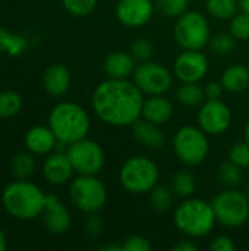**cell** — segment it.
I'll use <instances>...</instances> for the list:
<instances>
[{"mask_svg":"<svg viewBox=\"0 0 249 251\" xmlns=\"http://www.w3.org/2000/svg\"><path fill=\"white\" fill-rule=\"evenodd\" d=\"M144 100V93L134 81L107 78L95 87L91 106L101 122L125 128L141 118Z\"/></svg>","mask_w":249,"mask_h":251,"instance_id":"obj_1","label":"cell"},{"mask_svg":"<svg viewBox=\"0 0 249 251\" xmlns=\"http://www.w3.org/2000/svg\"><path fill=\"white\" fill-rule=\"evenodd\" d=\"M47 194L28 179H16L1 191V206L9 216L28 222L40 218L44 212Z\"/></svg>","mask_w":249,"mask_h":251,"instance_id":"obj_2","label":"cell"},{"mask_svg":"<svg viewBox=\"0 0 249 251\" xmlns=\"http://www.w3.org/2000/svg\"><path fill=\"white\" fill-rule=\"evenodd\" d=\"M173 224L176 229L188 238H204L213 232L217 219L211 201L189 197L183 199L176 206Z\"/></svg>","mask_w":249,"mask_h":251,"instance_id":"obj_3","label":"cell"},{"mask_svg":"<svg viewBox=\"0 0 249 251\" xmlns=\"http://www.w3.org/2000/svg\"><path fill=\"white\" fill-rule=\"evenodd\" d=\"M48 126L54 132L57 141L69 146L87 138L91 128V119L81 104L73 101H60L54 104L48 113Z\"/></svg>","mask_w":249,"mask_h":251,"instance_id":"obj_4","label":"cell"},{"mask_svg":"<svg viewBox=\"0 0 249 251\" xmlns=\"http://www.w3.org/2000/svg\"><path fill=\"white\" fill-rule=\"evenodd\" d=\"M160 181L158 165L148 156L136 154L125 160L119 169L122 188L134 196L148 194Z\"/></svg>","mask_w":249,"mask_h":251,"instance_id":"obj_5","label":"cell"},{"mask_svg":"<svg viewBox=\"0 0 249 251\" xmlns=\"http://www.w3.org/2000/svg\"><path fill=\"white\" fill-rule=\"evenodd\" d=\"M172 149L181 163L188 168L198 166L204 163L210 154L208 134L200 126L183 125L176 129L172 140Z\"/></svg>","mask_w":249,"mask_h":251,"instance_id":"obj_6","label":"cell"},{"mask_svg":"<svg viewBox=\"0 0 249 251\" xmlns=\"http://www.w3.org/2000/svg\"><path fill=\"white\" fill-rule=\"evenodd\" d=\"M173 37L182 50H203L211 38L210 22L204 13L188 9L176 19Z\"/></svg>","mask_w":249,"mask_h":251,"instance_id":"obj_7","label":"cell"},{"mask_svg":"<svg viewBox=\"0 0 249 251\" xmlns=\"http://www.w3.org/2000/svg\"><path fill=\"white\" fill-rule=\"evenodd\" d=\"M211 206L217 224L227 229H238L248 222L249 197L238 188H225L211 200Z\"/></svg>","mask_w":249,"mask_h":251,"instance_id":"obj_8","label":"cell"},{"mask_svg":"<svg viewBox=\"0 0 249 251\" xmlns=\"http://www.w3.org/2000/svg\"><path fill=\"white\" fill-rule=\"evenodd\" d=\"M69 199L79 212L98 213L107 203V188L97 175H78L69 184Z\"/></svg>","mask_w":249,"mask_h":251,"instance_id":"obj_9","label":"cell"},{"mask_svg":"<svg viewBox=\"0 0 249 251\" xmlns=\"http://www.w3.org/2000/svg\"><path fill=\"white\" fill-rule=\"evenodd\" d=\"M173 76V72L164 65L154 60H147L136 63L132 81L144 93V96H161L172 88Z\"/></svg>","mask_w":249,"mask_h":251,"instance_id":"obj_10","label":"cell"},{"mask_svg":"<svg viewBox=\"0 0 249 251\" xmlns=\"http://www.w3.org/2000/svg\"><path fill=\"white\" fill-rule=\"evenodd\" d=\"M66 153L78 175H98L106 165L103 147L90 138H82L69 144Z\"/></svg>","mask_w":249,"mask_h":251,"instance_id":"obj_11","label":"cell"},{"mask_svg":"<svg viewBox=\"0 0 249 251\" xmlns=\"http://www.w3.org/2000/svg\"><path fill=\"white\" fill-rule=\"evenodd\" d=\"M198 126L208 135L217 137L225 134L232 125V110L222 99L205 100L197 115Z\"/></svg>","mask_w":249,"mask_h":251,"instance_id":"obj_12","label":"cell"},{"mask_svg":"<svg viewBox=\"0 0 249 251\" xmlns=\"http://www.w3.org/2000/svg\"><path fill=\"white\" fill-rule=\"evenodd\" d=\"M208 69V59L201 50H183L173 62V75L181 82H201Z\"/></svg>","mask_w":249,"mask_h":251,"instance_id":"obj_13","label":"cell"},{"mask_svg":"<svg viewBox=\"0 0 249 251\" xmlns=\"http://www.w3.org/2000/svg\"><path fill=\"white\" fill-rule=\"evenodd\" d=\"M156 10L153 0H117L114 15L123 26L139 28L153 19Z\"/></svg>","mask_w":249,"mask_h":251,"instance_id":"obj_14","label":"cell"},{"mask_svg":"<svg viewBox=\"0 0 249 251\" xmlns=\"http://www.w3.org/2000/svg\"><path fill=\"white\" fill-rule=\"evenodd\" d=\"M43 224L45 229L53 235H63L72 225V216L63 201L53 194H47L45 206L43 212Z\"/></svg>","mask_w":249,"mask_h":251,"instance_id":"obj_15","label":"cell"},{"mask_svg":"<svg viewBox=\"0 0 249 251\" xmlns=\"http://www.w3.org/2000/svg\"><path fill=\"white\" fill-rule=\"evenodd\" d=\"M75 169L66 151L54 150L43 162V176L50 185H65L73 179Z\"/></svg>","mask_w":249,"mask_h":251,"instance_id":"obj_16","label":"cell"},{"mask_svg":"<svg viewBox=\"0 0 249 251\" xmlns=\"http://www.w3.org/2000/svg\"><path fill=\"white\" fill-rule=\"evenodd\" d=\"M23 144L34 156H47L56 150L57 138L48 125H35L26 131Z\"/></svg>","mask_w":249,"mask_h":251,"instance_id":"obj_17","label":"cell"},{"mask_svg":"<svg viewBox=\"0 0 249 251\" xmlns=\"http://www.w3.org/2000/svg\"><path fill=\"white\" fill-rule=\"evenodd\" d=\"M72 84V75L69 69L62 63H53L43 72V87L51 97L65 96Z\"/></svg>","mask_w":249,"mask_h":251,"instance_id":"obj_18","label":"cell"},{"mask_svg":"<svg viewBox=\"0 0 249 251\" xmlns=\"http://www.w3.org/2000/svg\"><path fill=\"white\" fill-rule=\"evenodd\" d=\"M136 68V60L128 51H112L103 60V71L107 78L129 79Z\"/></svg>","mask_w":249,"mask_h":251,"instance_id":"obj_19","label":"cell"},{"mask_svg":"<svg viewBox=\"0 0 249 251\" xmlns=\"http://www.w3.org/2000/svg\"><path fill=\"white\" fill-rule=\"evenodd\" d=\"M132 134L134 138L147 149L160 150L166 146V134L160 125H156L144 118H139L132 124Z\"/></svg>","mask_w":249,"mask_h":251,"instance_id":"obj_20","label":"cell"},{"mask_svg":"<svg viewBox=\"0 0 249 251\" xmlns=\"http://www.w3.org/2000/svg\"><path fill=\"white\" fill-rule=\"evenodd\" d=\"M175 113V107L169 99L161 96H148L144 100L142 106V115L141 118L156 124V125H166Z\"/></svg>","mask_w":249,"mask_h":251,"instance_id":"obj_21","label":"cell"},{"mask_svg":"<svg viewBox=\"0 0 249 251\" xmlns=\"http://www.w3.org/2000/svg\"><path fill=\"white\" fill-rule=\"evenodd\" d=\"M220 82L227 93H242L249 88V68L241 63L227 66L222 76Z\"/></svg>","mask_w":249,"mask_h":251,"instance_id":"obj_22","label":"cell"},{"mask_svg":"<svg viewBox=\"0 0 249 251\" xmlns=\"http://www.w3.org/2000/svg\"><path fill=\"white\" fill-rule=\"evenodd\" d=\"M176 99L182 106L200 107L205 101V93L201 82H181L176 90Z\"/></svg>","mask_w":249,"mask_h":251,"instance_id":"obj_23","label":"cell"},{"mask_svg":"<svg viewBox=\"0 0 249 251\" xmlns=\"http://www.w3.org/2000/svg\"><path fill=\"white\" fill-rule=\"evenodd\" d=\"M170 188L175 194V197H179L181 200L189 199L194 196L197 190V181L191 171H179L173 175Z\"/></svg>","mask_w":249,"mask_h":251,"instance_id":"obj_24","label":"cell"},{"mask_svg":"<svg viewBox=\"0 0 249 251\" xmlns=\"http://www.w3.org/2000/svg\"><path fill=\"white\" fill-rule=\"evenodd\" d=\"M10 171L15 179H29L35 172V159L34 154L26 151L16 153L10 162Z\"/></svg>","mask_w":249,"mask_h":251,"instance_id":"obj_25","label":"cell"},{"mask_svg":"<svg viewBox=\"0 0 249 251\" xmlns=\"http://www.w3.org/2000/svg\"><path fill=\"white\" fill-rule=\"evenodd\" d=\"M205 9L217 21H230L241 7L238 0H205Z\"/></svg>","mask_w":249,"mask_h":251,"instance_id":"obj_26","label":"cell"},{"mask_svg":"<svg viewBox=\"0 0 249 251\" xmlns=\"http://www.w3.org/2000/svg\"><path fill=\"white\" fill-rule=\"evenodd\" d=\"M150 204L151 209L157 213H167L173 207L175 194L172 188L166 185H156L150 193Z\"/></svg>","mask_w":249,"mask_h":251,"instance_id":"obj_27","label":"cell"},{"mask_svg":"<svg viewBox=\"0 0 249 251\" xmlns=\"http://www.w3.org/2000/svg\"><path fill=\"white\" fill-rule=\"evenodd\" d=\"M26 47V38L15 35L6 28L0 26V53H7L9 56H19L25 51Z\"/></svg>","mask_w":249,"mask_h":251,"instance_id":"obj_28","label":"cell"},{"mask_svg":"<svg viewBox=\"0 0 249 251\" xmlns=\"http://www.w3.org/2000/svg\"><path fill=\"white\" fill-rule=\"evenodd\" d=\"M22 109V99L16 91L6 90L0 93V118L9 119L16 116Z\"/></svg>","mask_w":249,"mask_h":251,"instance_id":"obj_29","label":"cell"},{"mask_svg":"<svg viewBox=\"0 0 249 251\" xmlns=\"http://www.w3.org/2000/svg\"><path fill=\"white\" fill-rule=\"evenodd\" d=\"M217 178L226 188H238L242 182V169L227 160L219 166Z\"/></svg>","mask_w":249,"mask_h":251,"instance_id":"obj_30","label":"cell"},{"mask_svg":"<svg viewBox=\"0 0 249 251\" xmlns=\"http://www.w3.org/2000/svg\"><path fill=\"white\" fill-rule=\"evenodd\" d=\"M236 38L230 32H219L216 35H211L210 38V49L217 56H229L235 47H236Z\"/></svg>","mask_w":249,"mask_h":251,"instance_id":"obj_31","label":"cell"},{"mask_svg":"<svg viewBox=\"0 0 249 251\" xmlns=\"http://www.w3.org/2000/svg\"><path fill=\"white\" fill-rule=\"evenodd\" d=\"M156 9L169 19H178L189 9V0H156Z\"/></svg>","mask_w":249,"mask_h":251,"instance_id":"obj_32","label":"cell"},{"mask_svg":"<svg viewBox=\"0 0 249 251\" xmlns=\"http://www.w3.org/2000/svg\"><path fill=\"white\" fill-rule=\"evenodd\" d=\"M229 32L238 40H249V13L241 10L229 21Z\"/></svg>","mask_w":249,"mask_h":251,"instance_id":"obj_33","label":"cell"},{"mask_svg":"<svg viewBox=\"0 0 249 251\" xmlns=\"http://www.w3.org/2000/svg\"><path fill=\"white\" fill-rule=\"evenodd\" d=\"M129 53L136 60V63L147 62V60H151V57H153L154 46L147 37H138L132 41Z\"/></svg>","mask_w":249,"mask_h":251,"instance_id":"obj_34","label":"cell"},{"mask_svg":"<svg viewBox=\"0 0 249 251\" xmlns=\"http://www.w3.org/2000/svg\"><path fill=\"white\" fill-rule=\"evenodd\" d=\"M63 7L72 16H87L90 15L98 4V0H62Z\"/></svg>","mask_w":249,"mask_h":251,"instance_id":"obj_35","label":"cell"},{"mask_svg":"<svg viewBox=\"0 0 249 251\" xmlns=\"http://www.w3.org/2000/svg\"><path fill=\"white\" fill-rule=\"evenodd\" d=\"M229 162L235 163L236 166H239L241 169L249 168V144L244 140L239 143H235L227 154Z\"/></svg>","mask_w":249,"mask_h":251,"instance_id":"obj_36","label":"cell"},{"mask_svg":"<svg viewBox=\"0 0 249 251\" xmlns=\"http://www.w3.org/2000/svg\"><path fill=\"white\" fill-rule=\"evenodd\" d=\"M151 250V243L139 235V234H135V235H129L123 243H122V251H150Z\"/></svg>","mask_w":249,"mask_h":251,"instance_id":"obj_37","label":"cell"},{"mask_svg":"<svg viewBox=\"0 0 249 251\" xmlns=\"http://www.w3.org/2000/svg\"><path fill=\"white\" fill-rule=\"evenodd\" d=\"M84 229L85 234L91 238H98L103 232V221L98 216V213H90L85 218L84 222Z\"/></svg>","mask_w":249,"mask_h":251,"instance_id":"obj_38","label":"cell"},{"mask_svg":"<svg viewBox=\"0 0 249 251\" xmlns=\"http://www.w3.org/2000/svg\"><path fill=\"white\" fill-rule=\"evenodd\" d=\"M235 249H236V246L229 235H219L210 243L211 251H233Z\"/></svg>","mask_w":249,"mask_h":251,"instance_id":"obj_39","label":"cell"},{"mask_svg":"<svg viewBox=\"0 0 249 251\" xmlns=\"http://www.w3.org/2000/svg\"><path fill=\"white\" fill-rule=\"evenodd\" d=\"M204 93H205V100H219L222 99L225 88L220 81H210L205 84Z\"/></svg>","mask_w":249,"mask_h":251,"instance_id":"obj_40","label":"cell"},{"mask_svg":"<svg viewBox=\"0 0 249 251\" xmlns=\"http://www.w3.org/2000/svg\"><path fill=\"white\" fill-rule=\"evenodd\" d=\"M198 246L192 243L191 240H181L173 246V251H197Z\"/></svg>","mask_w":249,"mask_h":251,"instance_id":"obj_41","label":"cell"},{"mask_svg":"<svg viewBox=\"0 0 249 251\" xmlns=\"http://www.w3.org/2000/svg\"><path fill=\"white\" fill-rule=\"evenodd\" d=\"M100 250H103V251H122V244H119V243H112V244H106V246L100 247Z\"/></svg>","mask_w":249,"mask_h":251,"instance_id":"obj_42","label":"cell"},{"mask_svg":"<svg viewBox=\"0 0 249 251\" xmlns=\"http://www.w3.org/2000/svg\"><path fill=\"white\" fill-rule=\"evenodd\" d=\"M7 249V238L6 234L0 229V251H4Z\"/></svg>","mask_w":249,"mask_h":251,"instance_id":"obj_43","label":"cell"},{"mask_svg":"<svg viewBox=\"0 0 249 251\" xmlns=\"http://www.w3.org/2000/svg\"><path fill=\"white\" fill-rule=\"evenodd\" d=\"M238 3H239L241 10H244V12L249 13V0H238Z\"/></svg>","mask_w":249,"mask_h":251,"instance_id":"obj_44","label":"cell"},{"mask_svg":"<svg viewBox=\"0 0 249 251\" xmlns=\"http://www.w3.org/2000/svg\"><path fill=\"white\" fill-rule=\"evenodd\" d=\"M244 140L247 141L249 144V121L247 122V125H245V129H244Z\"/></svg>","mask_w":249,"mask_h":251,"instance_id":"obj_45","label":"cell"}]
</instances>
